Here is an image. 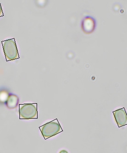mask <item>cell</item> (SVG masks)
I'll return each mask as SVG.
<instances>
[{
    "mask_svg": "<svg viewBox=\"0 0 127 153\" xmlns=\"http://www.w3.org/2000/svg\"><path fill=\"white\" fill-rule=\"evenodd\" d=\"M2 46L7 61H12L19 58L18 49L15 39H9L3 41Z\"/></svg>",
    "mask_w": 127,
    "mask_h": 153,
    "instance_id": "obj_1",
    "label": "cell"
},
{
    "mask_svg": "<svg viewBox=\"0 0 127 153\" xmlns=\"http://www.w3.org/2000/svg\"><path fill=\"white\" fill-rule=\"evenodd\" d=\"M40 128L42 134L45 139L51 137L62 131L60 124L55 120L47 123Z\"/></svg>",
    "mask_w": 127,
    "mask_h": 153,
    "instance_id": "obj_2",
    "label": "cell"
},
{
    "mask_svg": "<svg viewBox=\"0 0 127 153\" xmlns=\"http://www.w3.org/2000/svg\"><path fill=\"white\" fill-rule=\"evenodd\" d=\"M20 119H31L37 118V107L33 104H23L19 108Z\"/></svg>",
    "mask_w": 127,
    "mask_h": 153,
    "instance_id": "obj_3",
    "label": "cell"
},
{
    "mask_svg": "<svg viewBox=\"0 0 127 153\" xmlns=\"http://www.w3.org/2000/svg\"><path fill=\"white\" fill-rule=\"evenodd\" d=\"M116 122L119 128L127 124V114L125 108H122L113 112Z\"/></svg>",
    "mask_w": 127,
    "mask_h": 153,
    "instance_id": "obj_4",
    "label": "cell"
},
{
    "mask_svg": "<svg viewBox=\"0 0 127 153\" xmlns=\"http://www.w3.org/2000/svg\"><path fill=\"white\" fill-rule=\"evenodd\" d=\"M96 27V21L92 17L87 16L82 22V28L86 34H90L94 31Z\"/></svg>",
    "mask_w": 127,
    "mask_h": 153,
    "instance_id": "obj_5",
    "label": "cell"
},
{
    "mask_svg": "<svg viewBox=\"0 0 127 153\" xmlns=\"http://www.w3.org/2000/svg\"><path fill=\"white\" fill-rule=\"evenodd\" d=\"M19 102V99L18 97L13 94H10L6 102L5 105L9 109H14L17 107Z\"/></svg>",
    "mask_w": 127,
    "mask_h": 153,
    "instance_id": "obj_6",
    "label": "cell"
},
{
    "mask_svg": "<svg viewBox=\"0 0 127 153\" xmlns=\"http://www.w3.org/2000/svg\"><path fill=\"white\" fill-rule=\"evenodd\" d=\"M10 94L6 89H1L0 90V103L5 104Z\"/></svg>",
    "mask_w": 127,
    "mask_h": 153,
    "instance_id": "obj_7",
    "label": "cell"
},
{
    "mask_svg": "<svg viewBox=\"0 0 127 153\" xmlns=\"http://www.w3.org/2000/svg\"><path fill=\"white\" fill-rule=\"evenodd\" d=\"M2 14V8H1V4H0V16H1V15Z\"/></svg>",
    "mask_w": 127,
    "mask_h": 153,
    "instance_id": "obj_8",
    "label": "cell"
},
{
    "mask_svg": "<svg viewBox=\"0 0 127 153\" xmlns=\"http://www.w3.org/2000/svg\"><path fill=\"white\" fill-rule=\"evenodd\" d=\"M59 153H68V152L66 151V150H62L61 151H60Z\"/></svg>",
    "mask_w": 127,
    "mask_h": 153,
    "instance_id": "obj_9",
    "label": "cell"
}]
</instances>
